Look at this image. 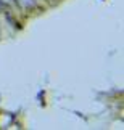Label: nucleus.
Returning <instances> with one entry per match:
<instances>
[{"label":"nucleus","mask_w":124,"mask_h":130,"mask_svg":"<svg viewBox=\"0 0 124 130\" xmlns=\"http://www.w3.org/2000/svg\"><path fill=\"white\" fill-rule=\"evenodd\" d=\"M3 7V3H2V0H0V8H2Z\"/></svg>","instance_id":"nucleus-3"},{"label":"nucleus","mask_w":124,"mask_h":130,"mask_svg":"<svg viewBox=\"0 0 124 130\" xmlns=\"http://www.w3.org/2000/svg\"><path fill=\"white\" fill-rule=\"evenodd\" d=\"M18 3L19 5H24V7H34V5H36V2H34V0H18Z\"/></svg>","instance_id":"nucleus-2"},{"label":"nucleus","mask_w":124,"mask_h":130,"mask_svg":"<svg viewBox=\"0 0 124 130\" xmlns=\"http://www.w3.org/2000/svg\"><path fill=\"white\" fill-rule=\"evenodd\" d=\"M2 3H3V7H5V5H11V7H21V5L18 3V0H2Z\"/></svg>","instance_id":"nucleus-1"}]
</instances>
